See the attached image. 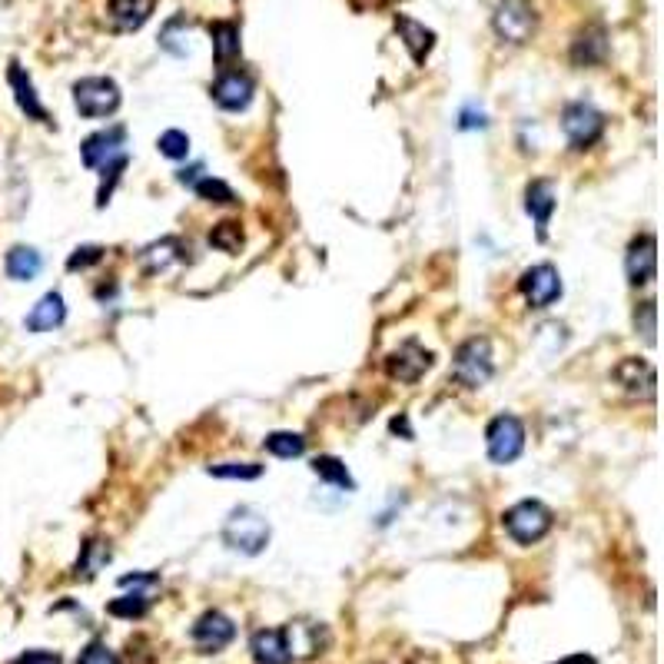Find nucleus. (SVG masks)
Instances as JSON below:
<instances>
[{"instance_id":"nucleus-35","label":"nucleus","mask_w":664,"mask_h":664,"mask_svg":"<svg viewBox=\"0 0 664 664\" xmlns=\"http://www.w3.org/2000/svg\"><path fill=\"white\" fill-rule=\"evenodd\" d=\"M100 259H103V246H80V249H74V256L67 259V269L70 273H77V269H87L93 263H100Z\"/></svg>"},{"instance_id":"nucleus-20","label":"nucleus","mask_w":664,"mask_h":664,"mask_svg":"<svg viewBox=\"0 0 664 664\" xmlns=\"http://www.w3.org/2000/svg\"><path fill=\"white\" fill-rule=\"evenodd\" d=\"M249 651H253V661H256V664H289V661H293L283 628H263V631H256V635L249 638Z\"/></svg>"},{"instance_id":"nucleus-24","label":"nucleus","mask_w":664,"mask_h":664,"mask_svg":"<svg viewBox=\"0 0 664 664\" xmlns=\"http://www.w3.org/2000/svg\"><path fill=\"white\" fill-rule=\"evenodd\" d=\"M396 27H399L402 40H406L412 60H415V64H422V60L429 57L432 44H435V34H432L429 27H422L419 20H412V17H396Z\"/></svg>"},{"instance_id":"nucleus-16","label":"nucleus","mask_w":664,"mask_h":664,"mask_svg":"<svg viewBox=\"0 0 664 664\" xmlns=\"http://www.w3.org/2000/svg\"><path fill=\"white\" fill-rule=\"evenodd\" d=\"M186 253H190V249L183 246V240H176V236H166V240H157V243H150L147 249H143V253H140V269L147 276H163V273H170V269L183 266Z\"/></svg>"},{"instance_id":"nucleus-14","label":"nucleus","mask_w":664,"mask_h":664,"mask_svg":"<svg viewBox=\"0 0 664 664\" xmlns=\"http://www.w3.org/2000/svg\"><path fill=\"white\" fill-rule=\"evenodd\" d=\"M253 93H256V83L249 74H243V70H223L210 87V97L216 100V107L233 110V113L246 110L249 100H253Z\"/></svg>"},{"instance_id":"nucleus-25","label":"nucleus","mask_w":664,"mask_h":664,"mask_svg":"<svg viewBox=\"0 0 664 664\" xmlns=\"http://www.w3.org/2000/svg\"><path fill=\"white\" fill-rule=\"evenodd\" d=\"M210 37H213V54L223 67L240 57V27L236 24H230V20H216V24H210Z\"/></svg>"},{"instance_id":"nucleus-39","label":"nucleus","mask_w":664,"mask_h":664,"mask_svg":"<svg viewBox=\"0 0 664 664\" xmlns=\"http://www.w3.org/2000/svg\"><path fill=\"white\" fill-rule=\"evenodd\" d=\"M555 664H598L591 655H568V658H562V661H555Z\"/></svg>"},{"instance_id":"nucleus-12","label":"nucleus","mask_w":664,"mask_h":664,"mask_svg":"<svg viewBox=\"0 0 664 664\" xmlns=\"http://www.w3.org/2000/svg\"><path fill=\"white\" fill-rule=\"evenodd\" d=\"M615 382L621 386V392L631 399H655V386H658V376H655V366H651L648 359H638V356H625L615 366Z\"/></svg>"},{"instance_id":"nucleus-36","label":"nucleus","mask_w":664,"mask_h":664,"mask_svg":"<svg viewBox=\"0 0 664 664\" xmlns=\"http://www.w3.org/2000/svg\"><path fill=\"white\" fill-rule=\"evenodd\" d=\"M77 664H120L113 658V651L103 645V641H90L87 648H83V655L77 658Z\"/></svg>"},{"instance_id":"nucleus-23","label":"nucleus","mask_w":664,"mask_h":664,"mask_svg":"<svg viewBox=\"0 0 664 664\" xmlns=\"http://www.w3.org/2000/svg\"><path fill=\"white\" fill-rule=\"evenodd\" d=\"M608 54V40H605V30L598 27H585L581 34L575 37L572 44V60L578 67H591V64H601Z\"/></svg>"},{"instance_id":"nucleus-21","label":"nucleus","mask_w":664,"mask_h":664,"mask_svg":"<svg viewBox=\"0 0 664 664\" xmlns=\"http://www.w3.org/2000/svg\"><path fill=\"white\" fill-rule=\"evenodd\" d=\"M64 319H67L64 296H60V293H47V296H40L37 306L27 313L24 326H27V332H50V329L64 326Z\"/></svg>"},{"instance_id":"nucleus-31","label":"nucleus","mask_w":664,"mask_h":664,"mask_svg":"<svg viewBox=\"0 0 664 664\" xmlns=\"http://www.w3.org/2000/svg\"><path fill=\"white\" fill-rule=\"evenodd\" d=\"M193 190H196V196H200V200H206V203H220V206L236 203L233 186H230V183H223V180H216V176H210V173H206L203 180L193 186Z\"/></svg>"},{"instance_id":"nucleus-19","label":"nucleus","mask_w":664,"mask_h":664,"mask_svg":"<svg viewBox=\"0 0 664 664\" xmlns=\"http://www.w3.org/2000/svg\"><path fill=\"white\" fill-rule=\"evenodd\" d=\"M7 83H10V90H14L17 107L24 110L30 120H37V123H50V113H47L44 103H40L37 90H34V80H30V74H27L24 67L17 64V60H10V67H7Z\"/></svg>"},{"instance_id":"nucleus-6","label":"nucleus","mask_w":664,"mask_h":664,"mask_svg":"<svg viewBox=\"0 0 664 664\" xmlns=\"http://www.w3.org/2000/svg\"><path fill=\"white\" fill-rule=\"evenodd\" d=\"M562 130L568 143H572V150H588V147H595L601 140V133H605V117L585 100L568 103L562 113Z\"/></svg>"},{"instance_id":"nucleus-33","label":"nucleus","mask_w":664,"mask_h":664,"mask_svg":"<svg viewBox=\"0 0 664 664\" xmlns=\"http://www.w3.org/2000/svg\"><path fill=\"white\" fill-rule=\"evenodd\" d=\"M210 475H216V479H259V475H263V465H256V462H220V465H210Z\"/></svg>"},{"instance_id":"nucleus-40","label":"nucleus","mask_w":664,"mask_h":664,"mask_svg":"<svg viewBox=\"0 0 664 664\" xmlns=\"http://www.w3.org/2000/svg\"><path fill=\"white\" fill-rule=\"evenodd\" d=\"M392 432H402L406 439H412V432H409V422L406 419H392Z\"/></svg>"},{"instance_id":"nucleus-26","label":"nucleus","mask_w":664,"mask_h":664,"mask_svg":"<svg viewBox=\"0 0 664 664\" xmlns=\"http://www.w3.org/2000/svg\"><path fill=\"white\" fill-rule=\"evenodd\" d=\"M107 562H110V542H103V538H87V545L80 548L77 578H93Z\"/></svg>"},{"instance_id":"nucleus-29","label":"nucleus","mask_w":664,"mask_h":664,"mask_svg":"<svg viewBox=\"0 0 664 664\" xmlns=\"http://www.w3.org/2000/svg\"><path fill=\"white\" fill-rule=\"evenodd\" d=\"M150 605H153V595H143V591H133V595H120V598H113L110 605H107V611L113 618H143L150 611Z\"/></svg>"},{"instance_id":"nucleus-5","label":"nucleus","mask_w":664,"mask_h":664,"mask_svg":"<svg viewBox=\"0 0 664 664\" xmlns=\"http://www.w3.org/2000/svg\"><path fill=\"white\" fill-rule=\"evenodd\" d=\"M485 449L495 465H512L525 452V425L515 415H495L485 429Z\"/></svg>"},{"instance_id":"nucleus-4","label":"nucleus","mask_w":664,"mask_h":664,"mask_svg":"<svg viewBox=\"0 0 664 664\" xmlns=\"http://www.w3.org/2000/svg\"><path fill=\"white\" fill-rule=\"evenodd\" d=\"M74 107L90 120L110 117L120 107V87L110 77H83L74 83Z\"/></svg>"},{"instance_id":"nucleus-13","label":"nucleus","mask_w":664,"mask_h":664,"mask_svg":"<svg viewBox=\"0 0 664 664\" xmlns=\"http://www.w3.org/2000/svg\"><path fill=\"white\" fill-rule=\"evenodd\" d=\"M625 273L631 286H651L658 276V240L651 233H641L631 240L625 253Z\"/></svg>"},{"instance_id":"nucleus-37","label":"nucleus","mask_w":664,"mask_h":664,"mask_svg":"<svg viewBox=\"0 0 664 664\" xmlns=\"http://www.w3.org/2000/svg\"><path fill=\"white\" fill-rule=\"evenodd\" d=\"M10 664H60V655H54V651H24Z\"/></svg>"},{"instance_id":"nucleus-22","label":"nucleus","mask_w":664,"mask_h":664,"mask_svg":"<svg viewBox=\"0 0 664 664\" xmlns=\"http://www.w3.org/2000/svg\"><path fill=\"white\" fill-rule=\"evenodd\" d=\"M4 269L14 283H30V279H37L40 269H44V256H40L34 246H14L4 259Z\"/></svg>"},{"instance_id":"nucleus-11","label":"nucleus","mask_w":664,"mask_h":664,"mask_svg":"<svg viewBox=\"0 0 664 664\" xmlns=\"http://www.w3.org/2000/svg\"><path fill=\"white\" fill-rule=\"evenodd\" d=\"M190 638H193V645L203 651V655H216V651H223L226 645H233L236 625L223 615V611L213 608V611H203V615L196 618Z\"/></svg>"},{"instance_id":"nucleus-17","label":"nucleus","mask_w":664,"mask_h":664,"mask_svg":"<svg viewBox=\"0 0 664 664\" xmlns=\"http://www.w3.org/2000/svg\"><path fill=\"white\" fill-rule=\"evenodd\" d=\"M153 10H157V0H110L107 27L117 34H133L153 17Z\"/></svg>"},{"instance_id":"nucleus-7","label":"nucleus","mask_w":664,"mask_h":664,"mask_svg":"<svg viewBox=\"0 0 664 664\" xmlns=\"http://www.w3.org/2000/svg\"><path fill=\"white\" fill-rule=\"evenodd\" d=\"M492 27L505 44H525L538 27L535 7L528 0H502L492 14Z\"/></svg>"},{"instance_id":"nucleus-38","label":"nucleus","mask_w":664,"mask_h":664,"mask_svg":"<svg viewBox=\"0 0 664 664\" xmlns=\"http://www.w3.org/2000/svg\"><path fill=\"white\" fill-rule=\"evenodd\" d=\"M206 176V170H203V163H193V166H186V170H180L176 173V180H180L183 186H196Z\"/></svg>"},{"instance_id":"nucleus-3","label":"nucleus","mask_w":664,"mask_h":664,"mask_svg":"<svg viewBox=\"0 0 664 664\" xmlns=\"http://www.w3.org/2000/svg\"><path fill=\"white\" fill-rule=\"evenodd\" d=\"M552 508L535 502V498H525V502H518L512 508H505L502 515V525L505 532L515 538L518 545H535L542 542V538L552 532Z\"/></svg>"},{"instance_id":"nucleus-32","label":"nucleus","mask_w":664,"mask_h":664,"mask_svg":"<svg viewBox=\"0 0 664 664\" xmlns=\"http://www.w3.org/2000/svg\"><path fill=\"white\" fill-rule=\"evenodd\" d=\"M157 147H160L163 157H170V160H186V157H190V137H186L183 130H166V133H160Z\"/></svg>"},{"instance_id":"nucleus-15","label":"nucleus","mask_w":664,"mask_h":664,"mask_svg":"<svg viewBox=\"0 0 664 664\" xmlns=\"http://www.w3.org/2000/svg\"><path fill=\"white\" fill-rule=\"evenodd\" d=\"M558 206V193H555V183L552 180H532L525 190V210L528 216L535 220V233H538V243L548 240V223H552V213Z\"/></svg>"},{"instance_id":"nucleus-2","label":"nucleus","mask_w":664,"mask_h":664,"mask_svg":"<svg viewBox=\"0 0 664 664\" xmlns=\"http://www.w3.org/2000/svg\"><path fill=\"white\" fill-rule=\"evenodd\" d=\"M495 372V359H492V342L485 336H472L465 339L459 349H455V362H452V379L465 389H482L485 382L492 379Z\"/></svg>"},{"instance_id":"nucleus-10","label":"nucleus","mask_w":664,"mask_h":664,"mask_svg":"<svg viewBox=\"0 0 664 664\" xmlns=\"http://www.w3.org/2000/svg\"><path fill=\"white\" fill-rule=\"evenodd\" d=\"M432 362H435L432 352L425 349V346H419L415 339H409V342H402L396 352H389L386 372L396 382H406V386H412V382H419L425 372L432 369Z\"/></svg>"},{"instance_id":"nucleus-18","label":"nucleus","mask_w":664,"mask_h":664,"mask_svg":"<svg viewBox=\"0 0 664 664\" xmlns=\"http://www.w3.org/2000/svg\"><path fill=\"white\" fill-rule=\"evenodd\" d=\"M283 631L293 658H316L329 645V631L323 625H316V621H296V625H286Z\"/></svg>"},{"instance_id":"nucleus-9","label":"nucleus","mask_w":664,"mask_h":664,"mask_svg":"<svg viewBox=\"0 0 664 664\" xmlns=\"http://www.w3.org/2000/svg\"><path fill=\"white\" fill-rule=\"evenodd\" d=\"M123 147H127V127H110L83 140L80 157L90 170H107L110 163L127 160V150Z\"/></svg>"},{"instance_id":"nucleus-1","label":"nucleus","mask_w":664,"mask_h":664,"mask_svg":"<svg viewBox=\"0 0 664 664\" xmlns=\"http://www.w3.org/2000/svg\"><path fill=\"white\" fill-rule=\"evenodd\" d=\"M223 542L240 555H259L269 545V522L266 515L253 505H240L226 515Z\"/></svg>"},{"instance_id":"nucleus-28","label":"nucleus","mask_w":664,"mask_h":664,"mask_svg":"<svg viewBox=\"0 0 664 664\" xmlns=\"http://www.w3.org/2000/svg\"><path fill=\"white\" fill-rule=\"evenodd\" d=\"M263 445L276 459H299L306 452V439L299 432H269Z\"/></svg>"},{"instance_id":"nucleus-34","label":"nucleus","mask_w":664,"mask_h":664,"mask_svg":"<svg viewBox=\"0 0 664 664\" xmlns=\"http://www.w3.org/2000/svg\"><path fill=\"white\" fill-rule=\"evenodd\" d=\"M658 306L651 303V299H645L638 309H635V329L641 332V339L648 342V346H655V332H658Z\"/></svg>"},{"instance_id":"nucleus-8","label":"nucleus","mask_w":664,"mask_h":664,"mask_svg":"<svg viewBox=\"0 0 664 664\" xmlns=\"http://www.w3.org/2000/svg\"><path fill=\"white\" fill-rule=\"evenodd\" d=\"M518 289H522L525 303L532 309H548L562 296V276L552 263H538L532 269H525L522 279H518Z\"/></svg>"},{"instance_id":"nucleus-30","label":"nucleus","mask_w":664,"mask_h":664,"mask_svg":"<svg viewBox=\"0 0 664 664\" xmlns=\"http://www.w3.org/2000/svg\"><path fill=\"white\" fill-rule=\"evenodd\" d=\"M210 243L220 249V253L236 256V253L243 249V230H240V223H233V220L216 223L213 233H210Z\"/></svg>"},{"instance_id":"nucleus-27","label":"nucleus","mask_w":664,"mask_h":664,"mask_svg":"<svg viewBox=\"0 0 664 664\" xmlns=\"http://www.w3.org/2000/svg\"><path fill=\"white\" fill-rule=\"evenodd\" d=\"M313 472H316L323 482L336 485V489H346V492L356 489V482H352L349 469L336 459V455H319V459H313Z\"/></svg>"}]
</instances>
